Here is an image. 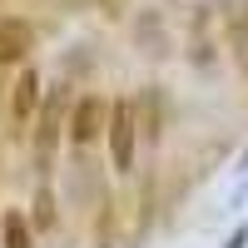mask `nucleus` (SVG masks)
Returning a JSON list of instances; mask_svg holds the SVG:
<instances>
[{
    "label": "nucleus",
    "mask_w": 248,
    "mask_h": 248,
    "mask_svg": "<svg viewBox=\"0 0 248 248\" xmlns=\"http://www.w3.org/2000/svg\"><path fill=\"white\" fill-rule=\"evenodd\" d=\"M134 105H129V99H119V105H114V114H109V154H114V169L124 174V169H129V164H134Z\"/></svg>",
    "instance_id": "obj_1"
},
{
    "label": "nucleus",
    "mask_w": 248,
    "mask_h": 248,
    "mask_svg": "<svg viewBox=\"0 0 248 248\" xmlns=\"http://www.w3.org/2000/svg\"><path fill=\"white\" fill-rule=\"evenodd\" d=\"M30 50V25L20 20H0V65H20Z\"/></svg>",
    "instance_id": "obj_2"
},
{
    "label": "nucleus",
    "mask_w": 248,
    "mask_h": 248,
    "mask_svg": "<svg viewBox=\"0 0 248 248\" xmlns=\"http://www.w3.org/2000/svg\"><path fill=\"white\" fill-rule=\"evenodd\" d=\"M99 124H105L99 99H79V109H75V119H70V139H75V144H94Z\"/></svg>",
    "instance_id": "obj_3"
},
{
    "label": "nucleus",
    "mask_w": 248,
    "mask_h": 248,
    "mask_svg": "<svg viewBox=\"0 0 248 248\" xmlns=\"http://www.w3.org/2000/svg\"><path fill=\"white\" fill-rule=\"evenodd\" d=\"M35 94H40V79L25 70V75H20V85H15V94H10V109H15V114H30V109H35Z\"/></svg>",
    "instance_id": "obj_4"
},
{
    "label": "nucleus",
    "mask_w": 248,
    "mask_h": 248,
    "mask_svg": "<svg viewBox=\"0 0 248 248\" xmlns=\"http://www.w3.org/2000/svg\"><path fill=\"white\" fill-rule=\"evenodd\" d=\"M233 50H238V60H243V70H248V15H243V10L233 15Z\"/></svg>",
    "instance_id": "obj_5"
},
{
    "label": "nucleus",
    "mask_w": 248,
    "mask_h": 248,
    "mask_svg": "<svg viewBox=\"0 0 248 248\" xmlns=\"http://www.w3.org/2000/svg\"><path fill=\"white\" fill-rule=\"evenodd\" d=\"M35 223H40V229H50V223H55V199H50V189L35 194Z\"/></svg>",
    "instance_id": "obj_6"
},
{
    "label": "nucleus",
    "mask_w": 248,
    "mask_h": 248,
    "mask_svg": "<svg viewBox=\"0 0 248 248\" xmlns=\"http://www.w3.org/2000/svg\"><path fill=\"white\" fill-rule=\"evenodd\" d=\"M5 248H30V233L20 218H5Z\"/></svg>",
    "instance_id": "obj_7"
}]
</instances>
